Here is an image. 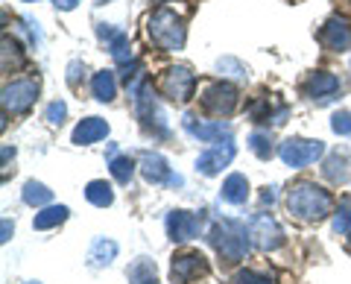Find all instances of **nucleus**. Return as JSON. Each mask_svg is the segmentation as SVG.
Listing matches in <instances>:
<instances>
[{"label": "nucleus", "mask_w": 351, "mask_h": 284, "mask_svg": "<svg viewBox=\"0 0 351 284\" xmlns=\"http://www.w3.org/2000/svg\"><path fill=\"white\" fill-rule=\"evenodd\" d=\"M64 115H68V106H64L62 100H56V103L47 106V120H50V123H62Z\"/></svg>", "instance_id": "nucleus-32"}, {"label": "nucleus", "mask_w": 351, "mask_h": 284, "mask_svg": "<svg viewBox=\"0 0 351 284\" xmlns=\"http://www.w3.org/2000/svg\"><path fill=\"white\" fill-rule=\"evenodd\" d=\"M199 232H202V214H193V211H170L167 214V235L176 244L199 237Z\"/></svg>", "instance_id": "nucleus-12"}, {"label": "nucleus", "mask_w": 351, "mask_h": 284, "mask_svg": "<svg viewBox=\"0 0 351 284\" xmlns=\"http://www.w3.org/2000/svg\"><path fill=\"white\" fill-rule=\"evenodd\" d=\"M199 103L208 115H214V117H228L237 108L240 103V94L234 85H228V82H208L202 94H199Z\"/></svg>", "instance_id": "nucleus-5"}, {"label": "nucleus", "mask_w": 351, "mask_h": 284, "mask_svg": "<svg viewBox=\"0 0 351 284\" xmlns=\"http://www.w3.org/2000/svg\"><path fill=\"white\" fill-rule=\"evenodd\" d=\"M149 38L152 45L161 50H182L184 47V36H188V27H184V18L176 15L170 6H158L156 12L147 21Z\"/></svg>", "instance_id": "nucleus-2"}, {"label": "nucleus", "mask_w": 351, "mask_h": 284, "mask_svg": "<svg viewBox=\"0 0 351 284\" xmlns=\"http://www.w3.org/2000/svg\"><path fill=\"white\" fill-rule=\"evenodd\" d=\"M108 170H112V176H114L120 185H129L132 173H135V161H132L129 156H114L112 161H108Z\"/></svg>", "instance_id": "nucleus-26"}, {"label": "nucleus", "mask_w": 351, "mask_h": 284, "mask_svg": "<svg viewBox=\"0 0 351 284\" xmlns=\"http://www.w3.org/2000/svg\"><path fill=\"white\" fill-rule=\"evenodd\" d=\"M337 91H339V80L328 71H316V73L307 76V82H304V94L313 97L316 103H328Z\"/></svg>", "instance_id": "nucleus-15"}, {"label": "nucleus", "mask_w": 351, "mask_h": 284, "mask_svg": "<svg viewBox=\"0 0 351 284\" xmlns=\"http://www.w3.org/2000/svg\"><path fill=\"white\" fill-rule=\"evenodd\" d=\"M182 126L188 129L193 138L205 141V144H217V141L232 138V123H228V120H199L196 115H184Z\"/></svg>", "instance_id": "nucleus-10"}, {"label": "nucleus", "mask_w": 351, "mask_h": 284, "mask_svg": "<svg viewBox=\"0 0 351 284\" xmlns=\"http://www.w3.org/2000/svg\"><path fill=\"white\" fill-rule=\"evenodd\" d=\"M50 200H53V191L47 188V185H41V182H27L24 185V202L27 205H50Z\"/></svg>", "instance_id": "nucleus-25"}, {"label": "nucleus", "mask_w": 351, "mask_h": 284, "mask_svg": "<svg viewBox=\"0 0 351 284\" xmlns=\"http://www.w3.org/2000/svg\"><path fill=\"white\" fill-rule=\"evenodd\" d=\"M108 135V123L103 117H85L80 126L73 129V144H94V141H100Z\"/></svg>", "instance_id": "nucleus-17"}, {"label": "nucleus", "mask_w": 351, "mask_h": 284, "mask_svg": "<svg viewBox=\"0 0 351 284\" xmlns=\"http://www.w3.org/2000/svg\"><path fill=\"white\" fill-rule=\"evenodd\" d=\"M219 196H223L226 202L232 205H243L249 200V182L243 173H232L226 182H223V191H219Z\"/></svg>", "instance_id": "nucleus-18"}, {"label": "nucleus", "mask_w": 351, "mask_h": 284, "mask_svg": "<svg viewBox=\"0 0 351 284\" xmlns=\"http://www.w3.org/2000/svg\"><path fill=\"white\" fill-rule=\"evenodd\" d=\"M346 249H348V255H351V232H348V244H346Z\"/></svg>", "instance_id": "nucleus-36"}, {"label": "nucleus", "mask_w": 351, "mask_h": 284, "mask_svg": "<svg viewBox=\"0 0 351 284\" xmlns=\"http://www.w3.org/2000/svg\"><path fill=\"white\" fill-rule=\"evenodd\" d=\"M68 209L64 205H47V209H41L38 214H36V220H32V226L38 228V232H44V228H53V226H59V223H64L68 220Z\"/></svg>", "instance_id": "nucleus-23"}, {"label": "nucleus", "mask_w": 351, "mask_h": 284, "mask_svg": "<svg viewBox=\"0 0 351 284\" xmlns=\"http://www.w3.org/2000/svg\"><path fill=\"white\" fill-rule=\"evenodd\" d=\"M325 144L322 141H307V138H287L278 147V156L287 167H307L316 158H322Z\"/></svg>", "instance_id": "nucleus-6"}, {"label": "nucleus", "mask_w": 351, "mask_h": 284, "mask_svg": "<svg viewBox=\"0 0 351 284\" xmlns=\"http://www.w3.org/2000/svg\"><path fill=\"white\" fill-rule=\"evenodd\" d=\"M249 147L255 150L258 158H269L272 156V141H269V135H263V132H252Z\"/></svg>", "instance_id": "nucleus-28"}, {"label": "nucleus", "mask_w": 351, "mask_h": 284, "mask_svg": "<svg viewBox=\"0 0 351 284\" xmlns=\"http://www.w3.org/2000/svg\"><path fill=\"white\" fill-rule=\"evenodd\" d=\"M287 209L293 217H299V220L316 223V220H322V217L331 214L334 196L313 182H299V185H293L290 193H287Z\"/></svg>", "instance_id": "nucleus-1"}, {"label": "nucleus", "mask_w": 351, "mask_h": 284, "mask_svg": "<svg viewBox=\"0 0 351 284\" xmlns=\"http://www.w3.org/2000/svg\"><path fill=\"white\" fill-rule=\"evenodd\" d=\"M193 88H196V73L188 64H173L158 80V91L173 103H188L193 97Z\"/></svg>", "instance_id": "nucleus-4"}, {"label": "nucleus", "mask_w": 351, "mask_h": 284, "mask_svg": "<svg viewBox=\"0 0 351 284\" xmlns=\"http://www.w3.org/2000/svg\"><path fill=\"white\" fill-rule=\"evenodd\" d=\"M29 284H38V281H29Z\"/></svg>", "instance_id": "nucleus-37"}, {"label": "nucleus", "mask_w": 351, "mask_h": 284, "mask_svg": "<svg viewBox=\"0 0 351 284\" xmlns=\"http://www.w3.org/2000/svg\"><path fill=\"white\" fill-rule=\"evenodd\" d=\"M322 173H325V179H331V182H337V185H339V182H348V158L339 156V152H334V156L325 161Z\"/></svg>", "instance_id": "nucleus-24"}, {"label": "nucleus", "mask_w": 351, "mask_h": 284, "mask_svg": "<svg viewBox=\"0 0 351 284\" xmlns=\"http://www.w3.org/2000/svg\"><path fill=\"white\" fill-rule=\"evenodd\" d=\"M117 255V244L114 240H94V246H91V252H88V261H91V267H108L114 261Z\"/></svg>", "instance_id": "nucleus-21"}, {"label": "nucleus", "mask_w": 351, "mask_h": 284, "mask_svg": "<svg viewBox=\"0 0 351 284\" xmlns=\"http://www.w3.org/2000/svg\"><path fill=\"white\" fill-rule=\"evenodd\" d=\"M331 129L337 135H351V112H337L334 117H331Z\"/></svg>", "instance_id": "nucleus-30"}, {"label": "nucleus", "mask_w": 351, "mask_h": 284, "mask_svg": "<svg viewBox=\"0 0 351 284\" xmlns=\"http://www.w3.org/2000/svg\"><path fill=\"white\" fill-rule=\"evenodd\" d=\"M53 3H56L59 9H64V12H68V9H76V3H80V0H53Z\"/></svg>", "instance_id": "nucleus-34"}, {"label": "nucleus", "mask_w": 351, "mask_h": 284, "mask_svg": "<svg viewBox=\"0 0 351 284\" xmlns=\"http://www.w3.org/2000/svg\"><path fill=\"white\" fill-rule=\"evenodd\" d=\"M91 91L100 103H112L114 94H117V80H114V71H100L94 73V82H91Z\"/></svg>", "instance_id": "nucleus-20"}, {"label": "nucleus", "mask_w": 351, "mask_h": 284, "mask_svg": "<svg viewBox=\"0 0 351 284\" xmlns=\"http://www.w3.org/2000/svg\"><path fill=\"white\" fill-rule=\"evenodd\" d=\"M232 284H276V279L263 276V272H255V270H240L232 279Z\"/></svg>", "instance_id": "nucleus-29"}, {"label": "nucleus", "mask_w": 351, "mask_h": 284, "mask_svg": "<svg viewBox=\"0 0 351 284\" xmlns=\"http://www.w3.org/2000/svg\"><path fill=\"white\" fill-rule=\"evenodd\" d=\"M217 68H219V71H234L237 80H243V76H246V68H243L240 62H234V59H219Z\"/></svg>", "instance_id": "nucleus-33"}, {"label": "nucleus", "mask_w": 351, "mask_h": 284, "mask_svg": "<svg viewBox=\"0 0 351 284\" xmlns=\"http://www.w3.org/2000/svg\"><path fill=\"white\" fill-rule=\"evenodd\" d=\"M319 41L328 50L346 53L351 47V24H348V18H331L328 21V24L319 29Z\"/></svg>", "instance_id": "nucleus-14"}, {"label": "nucleus", "mask_w": 351, "mask_h": 284, "mask_svg": "<svg viewBox=\"0 0 351 284\" xmlns=\"http://www.w3.org/2000/svg\"><path fill=\"white\" fill-rule=\"evenodd\" d=\"M100 36L108 38V50H112V56H114L117 64H123V68L135 64V56H132V45H129V36H126V32L106 29V24H103V27H100Z\"/></svg>", "instance_id": "nucleus-16"}, {"label": "nucleus", "mask_w": 351, "mask_h": 284, "mask_svg": "<svg viewBox=\"0 0 351 284\" xmlns=\"http://www.w3.org/2000/svg\"><path fill=\"white\" fill-rule=\"evenodd\" d=\"M249 228L240 226L234 220H223V223H214L211 232H208V240L211 246L219 252V258L228 261V264H237L243 261V255L249 252Z\"/></svg>", "instance_id": "nucleus-3"}, {"label": "nucleus", "mask_w": 351, "mask_h": 284, "mask_svg": "<svg viewBox=\"0 0 351 284\" xmlns=\"http://www.w3.org/2000/svg\"><path fill=\"white\" fill-rule=\"evenodd\" d=\"M234 158V141L226 138V141H217L211 150H205L199 158H196V170L202 173V176H217L223 167L232 165Z\"/></svg>", "instance_id": "nucleus-11"}, {"label": "nucleus", "mask_w": 351, "mask_h": 284, "mask_svg": "<svg viewBox=\"0 0 351 284\" xmlns=\"http://www.w3.org/2000/svg\"><path fill=\"white\" fill-rule=\"evenodd\" d=\"M9 235H12V223H9V220H3V237H0V240H3V244H6V240H9Z\"/></svg>", "instance_id": "nucleus-35"}, {"label": "nucleus", "mask_w": 351, "mask_h": 284, "mask_svg": "<svg viewBox=\"0 0 351 284\" xmlns=\"http://www.w3.org/2000/svg\"><path fill=\"white\" fill-rule=\"evenodd\" d=\"M126 279L129 284H156L158 281V270H156V261L149 258H135L126 270Z\"/></svg>", "instance_id": "nucleus-19"}, {"label": "nucleus", "mask_w": 351, "mask_h": 284, "mask_svg": "<svg viewBox=\"0 0 351 284\" xmlns=\"http://www.w3.org/2000/svg\"><path fill=\"white\" fill-rule=\"evenodd\" d=\"M334 232L337 235L351 232V196H343V202H339V209L334 214Z\"/></svg>", "instance_id": "nucleus-27"}, {"label": "nucleus", "mask_w": 351, "mask_h": 284, "mask_svg": "<svg viewBox=\"0 0 351 284\" xmlns=\"http://www.w3.org/2000/svg\"><path fill=\"white\" fill-rule=\"evenodd\" d=\"M85 196H88V202H91V205H97V209H106V205H112V202H114V191H112V185L103 182V179L88 182Z\"/></svg>", "instance_id": "nucleus-22"}, {"label": "nucleus", "mask_w": 351, "mask_h": 284, "mask_svg": "<svg viewBox=\"0 0 351 284\" xmlns=\"http://www.w3.org/2000/svg\"><path fill=\"white\" fill-rule=\"evenodd\" d=\"M208 272H211V267H208L205 255H199V252H182V255L173 258L170 279H173V284H193L199 279H208Z\"/></svg>", "instance_id": "nucleus-8"}, {"label": "nucleus", "mask_w": 351, "mask_h": 284, "mask_svg": "<svg viewBox=\"0 0 351 284\" xmlns=\"http://www.w3.org/2000/svg\"><path fill=\"white\" fill-rule=\"evenodd\" d=\"M141 173H144V179L152 182V185H182V176H173L170 167H167V158L161 156V152H141Z\"/></svg>", "instance_id": "nucleus-13"}, {"label": "nucleus", "mask_w": 351, "mask_h": 284, "mask_svg": "<svg viewBox=\"0 0 351 284\" xmlns=\"http://www.w3.org/2000/svg\"><path fill=\"white\" fill-rule=\"evenodd\" d=\"M38 97V82L36 80H15V82H6L3 85V97H0V103H3V115H21L27 112V108L36 103Z\"/></svg>", "instance_id": "nucleus-7"}, {"label": "nucleus", "mask_w": 351, "mask_h": 284, "mask_svg": "<svg viewBox=\"0 0 351 284\" xmlns=\"http://www.w3.org/2000/svg\"><path fill=\"white\" fill-rule=\"evenodd\" d=\"M9 59H15L18 64L24 62V56H21V47H18V41H12L9 36H3V68L9 64Z\"/></svg>", "instance_id": "nucleus-31"}, {"label": "nucleus", "mask_w": 351, "mask_h": 284, "mask_svg": "<svg viewBox=\"0 0 351 284\" xmlns=\"http://www.w3.org/2000/svg\"><path fill=\"white\" fill-rule=\"evenodd\" d=\"M249 240L255 244L258 249H263V252H269V249H278L284 244V232L281 226L272 220L269 214H255L249 220Z\"/></svg>", "instance_id": "nucleus-9"}]
</instances>
